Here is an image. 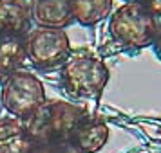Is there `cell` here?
Wrapping results in <instances>:
<instances>
[{
    "mask_svg": "<svg viewBox=\"0 0 161 153\" xmlns=\"http://www.w3.org/2000/svg\"><path fill=\"white\" fill-rule=\"evenodd\" d=\"M109 69L87 51L71 52L60 67V85L73 99L98 97L109 83Z\"/></svg>",
    "mask_w": 161,
    "mask_h": 153,
    "instance_id": "obj_1",
    "label": "cell"
},
{
    "mask_svg": "<svg viewBox=\"0 0 161 153\" xmlns=\"http://www.w3.org/2000/svg\"><path fill=\"white\" fill-rule=\"evenodd\" d=\"M87 108L67 101H45L33 115L24 121L35 144H45L69 139L73 128Z\"/></svg>",
    "mask_w": 161,
    "mask_h": 153,
    "instance_id": "obj_2",
    "label": "cell"
},
{
    "mask_svg": "<svg viewBox=\"0 0 161 153\" xmlns=\"http://www.w3.org/2000/svg\"><path fill=\"white\" fill-rule=\"evenodd\" d=\"M158 16L141 4H125L118 8L109 22V33L114 42L127 49H145L154 43Z\"/></svg>",
    "mask_w": 161,
    "mask_h": 153,
    "instance_id": "obj_3",
    "label": "cell"
},
{
    "mask_svg": "<svg viewBox=\"0 0 161 153\" xmlns=\"http://www.w3.org/2000/svg\"><path fill=\"white\" fill-rule=\"evenodd\" d=\"M45 101L44 83L29 70L18 69L2 79L0 103L11 117L27 121Z\"/></svg>",
    "mask_w": 161,
    "mask_h": 153,
    "instance_id": "obj_4",
    "label": "cell"
},
{
    "mask_svg": "<svg viewBox=\"0 0 161 153\" xmlns=\"http://www.w3.org/2000/svg\"><path fill=\"white\" fill-rule=\"evenodd\" d=\"M25 56L38 70L60 69L71 54V42L64 29L36 27L29 29L24 36Z\"/></svg>",
    "mask_w": 161,
    "mask_h": 153,
    "instance_id": "obj_5",
    "label": "cell"
},
{
    "mask_svg": "<svg viewBox=\"0 0 161 153\" xmlns=\"http://www.w3.org/2000/svg\"><path fill=\"white\" fill-rule=\"evenodd\" d=\"M69 140L78 146L83 153H96L109 140V126L102 117L87 112L73 128Z\"/></svg>",
    "mask_w": 161,
    "mask_h": 153,
    "instance_id": "obj_6",
    "label": "cell"
},
{
    "mask_svg": "<svg viewBox=\"0 0 161 153\" xmlns=\"http://www.w3.org/2000/svg\"><path fill=\"white\" fill-rule=\"evenodd\" d=\"M31 18L38 27L64 29L74 22L69 0H35L31 6Z\"/></svg>",
    "mask_w": 161,
    "mask_h": 153,
    "instance_id": "obj_7",
    "label": "cell"
},
{
    "mask_svg": "<svg viewBox=\"0 0 161 153\" xmlns=\"http://www.w3.org/2000/svg\"><path fill=\"white\" fill-rule=\"evenodd\" d=\"M35 142L25 123L16 117H0V153H31Z\"/></svg>",
    "mask_w": 161,
    "mask_h": 153,
    "instance_id": "obj_8",
    "label": "cell"
},
{
    "mask_svg": "<svg viewBox=\"0 0 161 153\" xmlns=\"http://www.w3.org/2000/svg\"><path fill=\"white\" fill-rule=\"evenodd\" d=\"M31 22V6L25 0H0V33L25 36Z\"/></svg>",
    "mask_w": 161,
    "mask_h": 153,
    "instance_id": "obj_9",
    "label": "cell"
},
{
    "mask_svg": "<svg viewBox=\"0 0 161 153\" xmlns=\"http://www.w3.org/2000/svg\"><path fill=\"white\" fill-rule=\"evenodd\" d=\"M25 45L24 36L0 33V74L6 78L8 74L18 70L25 63Z\"/></svg>",
    "mask_w": 161,
    "mask_h": 153,
    "instance_id": "obj_10",
    "label": "cell"
},
{
    "mask_svg": "<svg viewBox=\"0 0 161 153\" xmlns=\"http://www.w3.org/2000/svg\"><path fill=\"white\" fill-rule=\"evenodd\" d=\"M73 20L80 25H96L109 16L112 0H69Z\"/></svg>",
    "mask_w": 161,
    "mask_h": 153,
    "instance_id": "obj_11",
    "label": "cell"
},
{
    "mask_svg": "<svg viewBox=\"0 0 161 153\" xmlns=\"http://www.w3.org/2000/svg\"><path fill=\"white\" fill-rule=\"evenodd\" d=\"M31 153H83L76 144H73L69 139L65 140H54L45 144H35Z\"/></svg>",
    "mask_w": 161,
    "mask_h": 153,
    "instance_id": "obj_12",
    "label": "cell"
},
{
    "mask_svg": "<svg viewBox=\"0 0 161 153\" xmlns=\"http://www.w3.org/2000/svg\"><path fill=\"white\" fill-rule=\"evenodd\" d=\"M158 29H156V38H154V52H156V56L161 59V11L158 13Z\"/></svg>",
    "mask_w": 161,
    "mask_h": 153,
    "instance_id": "obj_13",
    "label": "cell"
},
{
    "mask_svg": "<svg viewBox=\"0 0 161 153\" xmlns=\"http://www.w3.org/2000/svg\"><path fill=\"white\" fill-rule=\"evenodd\" d=\"M127 4H141V6H147V8H150L158 15L161 11V0H125Z\"/></svg>",
    "mask_w": 161,
    "mask_h": 153,
    "instance_id": "obj_14",
    "label": "cell"
},
{
    "mask_svg": "<svg viewBox=\"0 0 161 153\" xmlns=\"http://www.w3.org/2000/svg\"><path fill=\"white\" fill-rule=\"evenodd\" d=\"M2 79H4V76H2V74H0V85H2Z\"/></svg>",
    "mask_w": 161,
    "mask_h": 153,
    "instance_id": "obj_15",
    "label": "cell"
}]
</instances>
